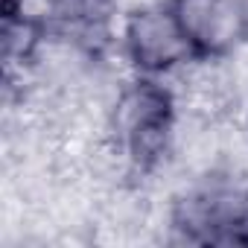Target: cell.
Returning <instances> with one entry per match:
<instances>
[{"label": "cell", "mask_w": 248, "mask_h": 248, "mask_svg": "<svg viewBox=\"0 0 248 248\" xmlns=\"http://www.w3.org/2000/svg\"><path fill=\"white\" fill-rule=\"evenodd\" d=\"M126 47L140 70H175L196 56V41L184 32L170 6H140L129 15Z\"/></svg>", "instance_id": "cell-1"}, {"label": "cell", "mask_w": 248, "mask_h": 248, "mask_svg": "<svg viewBox=\"0 0 248 248\" xmlns=\"http://www.w3.org/2000/svg\"><path fill=\"white\" fill-rule=\"evenodd\" d=\"M248 35V3L245 0H219L204 32L199 35V50L213 56H228Z\"/></svg>", "instance_id": "cell-2"}, {"label": "cell", "mask_w": 248, "mask_h": 248, "mask_svg": "<svg viewBox=\"0 0 248 248\" xmlns=\"http://www.w3.org/2000/svg\"><path fill=\"white\" fill-rule=\"evenodd\" d=\"M216 6H219V0H170L172 15L178 18L184 32L196 41V47H199V35L204 32V27H207Z\"/></svg>", "instance_id": "cell-3"}]
</instances>
